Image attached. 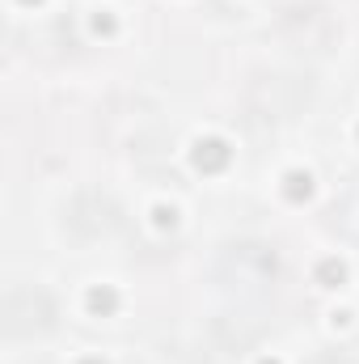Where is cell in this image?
<instances>
[{
  "mask_svg": "<svg viewBox=\"0 0 359 364\" xmlns=\"http://www.w3.org/2000/svg\"><path fill=\"white\" fill-rule=\"evenodd\" d=\"M51 326H55V301L43 288L17 284L4 292V335L9 339H34Z\"/></svg>",
  "mask_w": 359,
  "mask_h": 364,
  "instance_id": "1",
  "label": "cell"
},
{
  "mask_svg": "<svg viewBox=\"0 0 359 364\" xmlns=\"http://www.w3.org/2000/svg\"><path fill=\"white\" fill-rule=\"evenodd\" d=\"M118 225H123V212H118V203H114L110 195H101V191H81V195H72L68 208H64V229H68L77 242H101V237L118 233Z\"/></svg>",
  "mask_w": 359,
  "mask_h": 364,
  "instance_id": "2",
  "label": "cell"
},
{
  "mask_svg": "<svg viewBox=\"0 0 359 364\" xmlns=\"http://www.w3.org/2000/svg\"><path fill=\"white\" fill-rule=\"evenodd\" d=\"M220 275H224L228 288H241V292L263 288L275 275V255H270L267 246H233L220 259Z\"/></svg>",
  "mask_w": 359,
  "mask_h": 364,
  "instance_id": "3",
  "label": "cell"
},
{
  "mask_svg": "<svg viewBox=\"0 0 359 364\" xmlns=\"http://www.w3.org/2000/svg\"><path fill=\"white\" fill-rule=\"evenodd\" d=\"M254 102L258 110L270 114V119H292L304 102H309V85L300 77H287V73H275V77H263L254 85Z\"/></svg>",
  "mask_w": 359,
  "mask_h": 364,
  "instance_id": "4",
  "label": "cell"
},
{
  "mask_svg": "<svg viewBox=\"0 0 359 364\" xmlns=\"http://www.w3.org/2000/svg\"><path fill=\"white\" fill-rule=\"evenodd\" d=\"M334 225L347 233V237H359V191H347L334 208Z\"/></svg>",
  "mask_w": 359,
  "mask_h": 364,
  "instance_id": "5",
  "label": "cell"
},
{
  "mask_svg": "<svg viewBox=\"0 0 359 364\" xmlns=\"http://www.w3.org/2000/svg\"><path fill=\"white\" fill-rule=\"evenodd\" d=\"M313 364H347V360H338V356H321V360H313Z\"/></svg>",
  "mask_w": 359,
  "mask_h": 364,
  "instance_id": "6",
  "label": "cell"
}]
</instances>
